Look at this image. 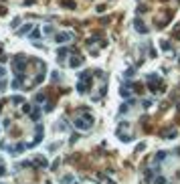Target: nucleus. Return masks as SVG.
<instances>
[{
	"label": "nucleus",
	"instance_id": "obj_3",
	"mask_svg": "<svg viewBox=\"0 0 180 184\" xmlns=\"http://www.w3.org/2000/svg\"><path fill=\"white\" fill-rule=\"evenodd\" d=\"M18 87H20V79H14L12 81V89H18Z\"/></svg>",
	"mask_w": 180,
	"mask_h": 184
},
{
	"label": "nucleus",
	"instance_id": "obj_5",
	"mask_svg": "<svg viewBox=\"0 0 180 184\" xmlns=\"http://www.w3.org/2000/svg\"><path fill=\"white\" fill-rule=\"evenodd\" d=\"M156 184H166V180H164V178L160 176V178H156Z\"/></svg>",
	"mask_w": 180,
	"mask_h": 184
},
{
	"label": "nucleus",
	"instance_id": "obj_1",
	"mask_svg": "<svg viewBox=\"0 0 180 184\" xmlns=\"http://www.w3.org/2000/svg\"><path fill=\"white\" fill-rule=\"evenodd\" d=\"M91 122H93V118H91V116L77 118V120H75V128H81V130H89V128H91Z\"/></svg>",
	"mask_w": 180,
	"mask_h": 184
},
{
	"label": "nucleus",
	"instance_id": "obj_4",
	"mask_svg": "<svg viewBox=\"0 0 180 184\" xmlns=\"http://www.w3.org/2000/svg\"><path fill=\"white\" fill-rule=\"evenodd\" d=\"M57 39H59V41H69V35H59Z\"/></svg>",
	"mask_w": 180,
	"mask_h": 184
},
{
	"label": "nucleus",
	"instance_id": "obj_2",
	"mask_svg": "<svg viewBox=\"0 0 180 184\" xmlns=\"http://www.w3.org/2000/svg\"><path fill=\"white\" fill-rule=\"evenodd\" d=\"M164 152H158V154H156V162H162V160H164Z\"/></svg>",
	"mask_w": 180,
	"mask_h": 184
},
{
	"label": "nucleus",
	"instance_id": "obj_6",
	"mask_svg": "<svg viewBox=\"0 0 180 184\" xmlns=\"http://www.w3.org/2000/svg\"><path fill=\"white\" fill-rule=\"evenodd\" d=\"M2 77H4V69H2V67H0V79H2Z\"/></svg>",
	"mask_w": 180,
	"mask_h": 184
}]
</instances>
